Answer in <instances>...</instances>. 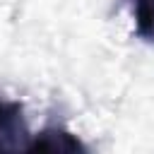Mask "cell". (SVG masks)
Wrapping results in <instances>:
<instances>
[{"instance_id": "obj_1", "label": "cell", "mask_w": 154, "mask_h": 154, "mask_svg": "<svg viewBox=\"0 0 154 154\" xmlns=\"http://www.w3.org/2000/svg\"><path fill=\"white\" fill-rule=\"evenodd\" d=\"M31 132L24 118L22 101L0 99V154L5 152H29Z\"/></svg>"}, {"instance_id": "obj_2", "label": "cell", "mask_w": 154, "mask_h": 154, "mask_svg": "<svg viewBox=\"0 0 154 154\" xmlns=\"http://www.w3.org/2000/svg\"><path fill=\"white\" fill-rule=\"evenodd\" d=\"M29 152H53V154L70 152V154H75V152H87V144L70 130L51 125V128L38 130L36 135H31Z\"/></svg>"}, {"instance_id": "obj_3", "label": "cell", "mask_w": 154, "mask_h": 154, "mask_svg": "<svg viewBox=\"0 0 154 154\" xmlns=\"http://www.w3.org/2000/svg\"><path fill=\"white\" fill-rule=\"evenodd\" d=\"M132 19L137 38L154 46V0H132Z\"/></svg>"}]
</instances>
